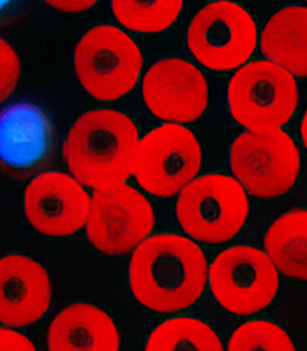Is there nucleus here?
Returning <instances> with one entry per match:
<instances>
[{
    "instance_id": "f257e3e1",
    "label": "nucleus",
    "mask_w": 307,
    "mask_h": 351,
    "mask_svg": "<svg viewBox=\"0 0 307 351\" xmlns=\"http://www.w3.org/2000/svg\"><path fill=\"white\" fill-rule=\"evenodd\" d=\"M208 281V265L196 242L162 233L136 245L129 263V286L141 306L177 313L193 306Z\"/></svg>"
},
{
    "instance_id": "f03ea898",
    "label": "nucleus",
    "mask_w": 307,
    "mask_h": 351,
    "mask_svg": "<svg viewBox=\"0 0 307 351\" xmlns=\"http://www.w3.org/2000/svg\"><path fill=\"white\" fill-rule=\"evenodd\" d=\"M138 129L115 110H94L76 120L62 154L71 175L92 189L124 184L134 168Z\"/></svg>"
},
{
    "instance_id": "7ed1b4c3",
    "label": "nucleus",
    "mask_w": 307,
    "mask_h": 351,
    "mask_svg": "<svg viewBox=\"0 0 307 351\" xmlns=\"http://www.w3.org/2000/svg\"><path fill=\"white\" fill-rule=\"evenodd\" d=\"M247 214V193L235 177L204 175L193 178L179 193L177 219L184 232L198 242H228L241 232Z\"/></svg>"
},
{
    "instance_id": "20e7f679",
    "label": "nucleus",
    "mask_w": 307,
    "mask_h": 351,
    "mask_svg": "<svg viewBox=\"0 0 307 351\" xmlns=\"http://www.w3.org/2000/svg\"><path fill=\"white\" fill-rule=\"evenodd\" d=\"M143 55L124 30L97 25L75 48V71L82 87L97 101H115L136 87Z\"/></svg>"
},
{
    "instance_id": "39448f33",
    "label": "nucleus",
    "mask_w": 307,
    "mask_h": 351,
    "mask_svg": "<svg viewBox=\"0 0 307 351\" xmlns=\"http://www.w3.org/2000/svg\"><path fill=\"white\" fill-rule=\"evenodd\" d=\"M297 104L295 76L270 60L245 64L230 80V113L247 131L279 129L293 117Z\"/></svg>"
},
{
    "instance_id": "423d86ee",
    "label": "nucleus",
    "mask_w": 307,
    "mask_h": 351,
    "mask_svg": "<svg viewBox=\"0 0 307 351\" xmlns=\"http://www.w3.org/2000/svg\"><path fill=\"white\" fill-rule=\"evenodd\" d=\"M230 166L245 193L256 198H278L297 182L300 154L286 132L247 131L233 141Z\"/></svg>"
},
{
    "instance_id": "0eeeda50",
    "label": "nucleus",
    "mask_w": 307,
    "mask_h": 351,
    "mask_svg": "<svg viewBox=\"0 0 307 351\" xmlns=\"http://www.w3.org/2000/svg\"><path fill=\"white\" fill-rule=\"evenodd\" d=\"M201 168V149L182 124L168 122L138 141L133 173L147 193L159 198L179 195Z\"/></svg>"
},
{
    "instance_id": "6e6552de",
    "label": "nucleus",
    "mask_w": 307,
    "mask_h": 351,
    "mask_svg": "<svg viewBox=\"0 0 307 351\" xmlns=\"http://www.w3.org/2000/svg\"><path fill=\"white\" fill-rule=\"evenodd\" d=\"M253 16L242 5L217 0L205 5L187 29V46L199 64L214 71L244 66L256 48Z\"/></svg>"
},
{
    "instance_id": "1a4fd4ad",
    "label": "nucleus",
    "mask_w": 307,
    "mask_h": 351,
    "mask_svg": "<svg viewBox=\"0 0 307 351\" xmlns=\"http://www.w3.org/2000/svg\"><path fill=\"white\" fill-rule=\"evenodd\" d=\"M208 281L212 295L224 309L249 316L274 300L279 270L267 252L249 245H233L212 261Z\"/></svg>"
},
{
    "instance_id": "9d476101",
    "label": "nucleus",
    "mask_w": 307,
    "mask_h": 351,
    "mask_svg": "<svg viewBox=\"0 0 307 351\" xmlns=\"http://www.w3.org/2000/svg\"><path fill=\"white\" fill-rule=\"evenodd\" d=\"M156 215L149 199L124 182L94 191L85 226L97 251L122 256L152 233Z\"/></svg>"
},
{
    "instance_id": "9b49d317",
    "label": "nucleus",
    "mask_w": 307,
    "mask_h": 351,
    "mask_svg": "<svg viewBox=\"0 0 307 351\" xmlns=\"http://www.w3.org/2000/svg\"><path fill=\"white\" fill-rule=\"evenodd\" d=\"M23 210L29 223L42 235L67 237L87 223L90 196L73 175L46 171L27 186Z\"/></svg>"
},
{
    "instance_id": "f8f14e48",
    "label": "nucleus",
    "mask_w": 307,
    "mask_h": 351,
    "mask_svg": "<svg viewBox=\"0 0 307 351\" xmlns=\"http://www.w3.org/2000/svg\"><path fill=\"white\" fill-rule=\"evenodd\" d=\"M141 92L150 113L175 124L195 122L208 104L205 76L180 58H164L154 64L143 78Z\"/></svg>"
},
{
    "instance_id": "ddd939ff",
    "label": "nucleus",
    "mask_w": 307,
    "mask_h": 351,
    "mask_svg": "<svg viewBox=\"0 0 307 351\" xmlns=\"http://www.w3.org/2000/svg\"><path fill=\"white\" fill-rule=\"evenodd\" d=\"M53 125L50 117L32 103H16L0 112V169L25 178L50 161Z\"/></svg>"
},
{
    "instance_id": "4468645a",
    "label": "nucleus",
    "mask_w": 307,
    "mask_h": 351,
    "mask_svg": "<svg viewBox=\"0 0 307 351\" xmlns=\"http://www.w3.org/2000/svg\"><path fill=\"white\" fill-rule=\"evenodd\" d=\"M50 304V277L41 263L21 254L0 260V323L29 326L45 316Z\"/></svg>"
},
{
    "instance_id": "2eb2a0df",
    "label": "nucleus",
    "mask_w": 307,
    "mask_h": 351,
    "mask_svg": "<svg viewBox=\"0 0 307 351\" xmlns=\"http://www.w3.org/2000/svg\"><path fill=\"white\" fill-rule=\"evenodd\" d=\"M48 348L51 351H116L121 335L104 311L90 304H73L51 322Z\"/></svg>"
},
{
    "instance_id": "dca6fc26",
    "label": "nucleus",
    "mask_w": 307,
    "mask_h": 351,
    "mask_svg": "<svg viewBox=\"0 0 307 351\" xmlns=\"http://www.w3.org/2000/svg\"><path fill=\"white\" fill-rule=\"evenodd\" d=\"M262 51L293 76L307 78V8L281 9L262 34Z\"/></svg>"
},
{
    "instance_id": "f3484780",
    "label": "nucleus",
    "mask_w": 307,
    "mask_h": 351,
    "mask_svg": "<svg viewBox=\"0 0 307 351\" xmlns=\"http://www.w3.org/2000/svg\"><path fill=\"white\" fill-rule=\"evenodd\" d=\"M263 244L282 276L307 281V210H291L278 217Z\"/></svg>"
},
{
    "instance_id": "a211bd4d",
    "label": "nucleus",
    "mask_w": 307,
    "mask_h": 351,
    "mask_svg": "<svg viewBox=\"0 0 307 351\" xmlns=\"http://www.w3.org/2000/svg\"><path fill=\"white\" fill-rule=\"evenodd\" d=\"M221 351L223 343L204 322L193 318H173L152 332L147 341V351Z\"/></svg>"
},
{
    "instance_id": "6ab92c4d",
    "label": "nucleus",
    "mask_w": 307,
    "mask_h": 351,
    "mask_svg": "<svg viewBox=\"0 0 307 351\" xmlns=\"http://www.w3.org/2000/svg\"><path fill=\"white\" fill-rule=\"evenodd\" d=\"M182 8L184 0H112L116 21L125 29L143 34L170 29Z\"/></svg>"
},
{
    "instance_id": "aec40b11",
    "label": "nucleus",
    "mask_w": 307,
    "mask_h": 351,
    "mask_svg": "<svg viewBox=\"0 0 307 351\" xmlns=\"http://www.w3.org/2000/svg\"><path fill=\"white\" fill-rule=\"evenodd\" d=\"M230 351H293V341L281 326L269 322H247L233 332Z\"/></svg>"
},
{
    "instance_id": "412c9836",
    "label": "nucleus",
    "mask_w": 307,
    "mask_h": 351,
    "mask_svg": "<svg viewBox=\"0 0 307 351\" xmlns=\"http://www.w3.org/2000/svg\"><path fill=\"white\" fill-rule=\"evenodd\" d=\"M21 64L16 50L0 38V103H4L20 82Z\"/></svg>"
},
{
    "instance_id": "4be33fe9",
    "label": "nucleus",
    "mask_w": 307,
    "mask_h": 351,
    "mask_svg": "<svg viewBox=\"0 0 307 351\" xmlns=\"http://www.w3.org/2000/svg\"><path fill=\"white\" fill-rule=\"evenodd\" d=\"M34 351L36 346L25 335L18 334L11 328H0V351Z\"/></svg>"
},
{
    "instance_id": "5701e85b",
    "label": "nucleus",
    "mask_w": 307,
    "mask_h": 351,
    "mask_svg": "<svg viewBox=\"0 0 307 351\" xmlns=\"http://www.w3.org/2000/svg\"><path fill=\"white\" fill-rule=\"evenodd\" d=\"M45 2L62 13H84L97 4V0H45Z\"/></svg>"
},
{
    "instance_id": "b1692460",
    "label": "nucleus",
    "mask_w": 307,
    "mask_h": 351,
    "mask_svg": "<svg viewBox=\"0 0 307 351\" xmlns=\"http://www.w3.org/2000/svg\"><path fill=\"white\" fill-rule=\"evenodd\" d=\"M300 134H302V141L306 145L307 149V110L304 113V119H302V125H300Z\"/></svg>"
},
{
    "instance_id": "393cba45",
    "label": "nucleus",
    "mask_w": 307,
    "mask_h": 351,
    "mask_svg": "<svg viewBox=\"0 0 307 351\" xmlns=\"http://www.w3.org/2000/svg\"><path fill=\"white\" fill-rule=\"evenodd\" d=\"M11 2H14V0H0V13H2V11L11 4Z\"/></svg>"
},
{
    "instance_id": "a878e982",
    "label": "nucleus",
    "mask_w": 307,
    "mask_h": 351,
    "mask_svg": "<svg viewBox=\"0 0 307 351\" xmlns=\"http://www.w3.org/2000/svg\"><path fill=\"white\" fill-rule=\"evenodd\" d=\"M306 2H307V0H306Z\"/></svg>"
}]
</instances>
